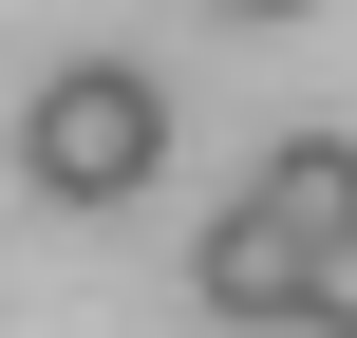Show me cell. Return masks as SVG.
Listing matches in <instances>:
<instances>
[{
  "label": "cell",
  "mask_w": 357,
  "mask_h": 338,
  "mask_svg": "<svg viewBox=\"0 0 357 338\" xmlns=\"http://www.w3.org/2000/svg\"><path fill=\"white\" fill-rule=\"evenodd\" d=\"M19 169H38V207H132V188L169 169V75H132V56H75V75H38V113H19Z\"/></svg>",
  "instance_id": "1"
},
{
  "label": "cell",
  "mask_w": 357,
  "mask_h": 338,
  "mask_svg": "<svg viewBox=\"0 0 357 338\" xmlns=\"http://www.w3.org/2000/svg\"><path fill=\"white\" fill-rule=\"evenodd\" d=\"M245 207H264L282 245H339L357 226V132H282V151L245 169Z\"/></svg>",
  "instance_id": "2"
},
{
  "label": "cell",
  "mask_w": 357,
  "mask_h": 338,
  "mask_svg": "<svg viewBox=\"0 0 357 338\" xmlns=\"http://www.w3.org/2000/svg\"><path fill=\"white\" fill-rule=\"evenodd\" d=\"M282 282H301V245H282L245 188H226V226L188 245V301H207V320H282Z\"/></svg>",
  "instance_id": "3"
},
{
  "label": "cell",
  "mask_w": 357,
  "mask_h": 338,
  "mask_svg": "<svg viewBox=\"0 0 357 338\" xmlns=\"http://www.w3.org/2000/svg\"><path fill=\"white\" fill-rule=\"evenodd\" d=\"M282 320H301V338H357V226H339V245H301V282H282Z\"/></svg>",
  "instance_id": "4"
},
{
  "label": "cell",
  "mask_w": 357,
  "mask_h": 338,
  "mask_svg": "<svg viewBox=\"0 0 357 338\" xmlns=\"http://www.w3.org/2000/svg\"><path fill=\"white\" fill-rule=\"evenodd\" d=\"M226 19H301V0H226Z\"/></svg>",
  "instance_id": "5"
}]
</instances>
